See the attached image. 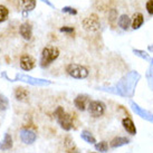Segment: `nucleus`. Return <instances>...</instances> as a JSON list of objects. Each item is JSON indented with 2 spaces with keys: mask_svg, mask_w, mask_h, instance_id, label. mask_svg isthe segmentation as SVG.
Here are the masks:
<instances>
[{
  "mask_svg": "<svg viewBox=\"0 0 153 153\" xmlns=\"http://www.w3.org/2000/svg\"><path fill=\"white\" fill-rule=\"evenodd\" d=\"M59 51L55 46H47L42 51V58H40V66L43 68L48 67L55 59L58 58Z\"/></svg>",
  "mask_w": 153,
  "mask_h": 153,
  "instance_id": "obj_1",
  "label": "nucleus"
},
{
  "mask_svg": "<svg viewBox=\"0 0 153 153\" xmlns=\"http://www.w3.org/2000/svg\"><path fill=\"white\" fill-rule=\"evenodd\" d=\"M66 72L69 76L73 78H77V79H84L88 76V69L79 64H69L66 67Z\"/></svg>",
  "mask_w": 153,
  "mask_h": 153,
  "instance_id": "obj_2",
  "label": "nucleus"
},
{
  "mask_svg": "<svg viewBox=\"0 0 153 153\" xmlns=\"http://www.w3.org/2000/svg\"><path fill=\"white\" fill-rule=\"evenodd\" d=\"M82 25H83V28L88 31V33H96L101 29V22L98 20L97 15H91L89 17H86L83 19L82 22Z\"/></svg>",
  "mask_w": 153,
  "mask_h": 153,
  "instance_id": "obj_3",
  "label": "nucleus"
},
{
  "mask_svg": "<svg viewBox=\"0 0 153 153\" xmlns=\"http://www.w3.org/2000/svg\"><path fill=\"white\" fill-rule=\"evenodd\" d=\"M105 104L101 101H91L88 105V112L91 116L93 117H100L105 112Z\"/></svg>",
  "mask_w": 153,
  "mask_h": 153,
  "instance_id": "obj_4",
  "label": "nucleus"
},
{
  "mask_svg": "<svg viewBox=\"0 0 153 153\" xmlns=\"http://www.w3.org/2000/svg\"><path fill=\"white\" fill-rule=\"evenodd\" d=\"M57 122L60 125V128L65 130V131H71L73 128V117L71 114L68 113H64L63 115H60L59 117H57Z\"/></svg>",
  "mask_w": 153,
  "mask_h": 153,
  "instance_id": "obj_5",
  "label": "nucleus"
},
{
  "mask_svg": "<svg viewBox=\"0 0 153 153\" xmlns=\"http://www.w3.org/2000/svg\"><path fill=\"white\" fill-rule=\"evenodd\" d=\"M20 139L25 144H33L37 139V134L34 131H31L30 128H22L20 130Z\"/></svg>",
  "mask_w": 153,
  "mask_h": 153,
  "instance_id": "obj_6",
  "label": "nucleus"
},
{
  "mask_svg": "<svg viewBox=\"0 0 153 153\" xmlns=\"http://www.w3.org/2000/svg\"><path fill=\"white\" fill-rule=\"evenodd\" d=\"M89 103H91L89 96L84 95V94L77 95L76 98L74 100V105H75V107H77V110L79 111H85L86 108H88Z\"/></svg>",
  "mask_w": 153,
  "mask_h": 153,
  "instance_id": "obj_7",
  "label": "nucleus"
},
{
  "mask_svg": "<svg viewBox=\"0 0 153 153\" xmlns=\"http://www.w3.org/2000/svg\"><path fill=\"white\" fill-rule=\"evenodd\" d=\"M36 66L35 59L29 55H22L20 57V67L24 71H31Z\"/></svg>",
  "mask_w": 153,
  "mask_h": 153,
  "instance_id": "obj_8",
  "label": "nucleus"
},
{
  "mask_svg": "<svg viewBox=\"0 0 153 153\" xmlns=\"http://www.w3.org/2000/svg\"><path fill=\"white\" fill-rule=\"evenodd\" d=\"M19 34L22 35V37L24 39L29 40L31 38V36H33V28H31L30 24L24 22L22 25H20V27H19Z\"/></svg>",
  "mask_w": 153,
  "mask_h": 153,
  "instance_id": "obj_9",
  "label": "nucleus"
},
{
  "mask_svg": "<svg viewBox=\"0 0 153 153\" xmlns=\"http://www.w3.org/2000/svg\"><path fill=\"white\" fill-rule=\"evenodd\" d=\"M131 106L132 108H133V111L135 112L136 114H139L141 116V117H143V119L148 120V121H150V122H153V115L150 114L149 112H146V111H143L142 108H141L137 104H135V103H131Z\"/></svg>",
  "mask_w": 153,
  "mask_h": 153,
  "instance_id": "obj_10",
  "label": "nucleus"
},
{
  "mask_svg": "<svg viewBox=\"0 0 153 153\" xmlns=\"http://www.w3.org/2000/svg\"><path fill=\"white\" fill-rule=\"evenodd\" d=\"M122 125H123V128L126 130V132H128L131 135H135L136 134L135 125H134L133 121H132L130 117H125V119L122 120Z\"/></svg>",
  "mask_w": 153,
  "mask_h": 153,
  "instance_id": "obj_11",
  "label": "nucleus"
},
{
  "mask_svg": "<svg viewBox=\"0 0 153 153\" xmlns=\"http://www.w3.org/2000/svg\"><path fill=\"white\" fill-rule=\"evenodd\" d=\"M143 22H144V17H143V15L141 13H135L133 15V17H132V28L133 29H139L141 26L143 25Z\"/></svg>",
  "mask_w": 153,
  "mask_h": 153,
  "instance_id": "obj_12",
  "label": "nucleus"
},
{
  "mask_svg": "<svg viewBox=\"0 0 153 153\" xmlns=\"http://www.w3.org/2000/svg\"><path fill=\"white\" fill-rule=\"evenodd\" d=\"M13 148V137L9 133H6L4 136V140L0 143V150L1 151H8Z\"/></svg>",
  "mask_w": 153,
  "mask_h": 153,
  "instance_id": "obj_13",
  "label": "nucleus"
},
{
  "mask_svg": "<svg viewBox=\"0 0 153 153\" xmlns=\"http://www.w3.org/2000/svg\"><path fill=\"white\" fill-rule=\"evenodd\" d=\"M19 6L24 11H31L36 7V0H19Z\"/></svg>",
  "mask_w": 153,
  "mask_h": 153,
  "instance_id": "obj_14",
  "label": "nucleus"
},
{
  "mask_svg": "<svg viewBox=\"0 0 153 153\" xmlns=\"http://www.w3.org/2000/svg\"><path fill=\"white\" fill-rule=\"evenodd\" d=\"M128 137H124V136H117V137H115L112 140L111 142V146L112 148H120V146H123L125 144H128Z\"/></svg>",
  "mask_w": 153,
  "mask_h": 153,
  "instance_id": "obj_15",
  "label": "nucleus"
},
{
  "mask_svg": "<svg viewBox=\"0 0 153 153\" xmlns=\"http://www.w3.org/2000/svg\"><path fill=\"white\" fill-rule=\"evenodd\" d=\"M28 91L25 88H22V87H17L16 91H15V96L17 98L18 101H22V102H25L27 101V98H28Z\"/></svg>",
  "mask_w": 153,
  "mask_h": 153,
  "instance_id": "obj_16",
  "label": "nucleus"
},
{
  "mask_svg": "<svg viewBox=\"0 0 153 153\" xmlns=\"http://www.w3.org/2000/svg\"><path fill=\"white\" fill-rule=\"evenodd\" d=\"M131 18L128 17V15H122L121 17L119 18V26L122 28L123 30H128L131 26Z\"/></svg>",
  "mask_w": 153,
  "mask_h": 153,
  "instance_id": "obj_17",
  "label": "nucleus"
},
{
  "mask_svg": "<svg viewBox=\"0 0 153 153\" xmlns=\"http://www.w3.org/2000/svg\"><path fill=\"white\" fill-rule=\"evenodd\" d=\"M81 137L85 141V142L89 143V144H95V143H96L95 137H94L93 134H92L91 132H88V131H83V132H82Z\"/></svg>",
  "mask_w": 153,
  "mask_h": 153,
  "instance_id": "obj_18",
  "label": "nucleus"
},
{
  "mask_svg": "<svg viewBox=\"0 0 153 153\" xmlns=\"http://www.w3.org/2000/svg\"><path fill=\"white\" fill-rule=\"evenodd\" d=\"M65 143H66V148H67L68 153H79L78 150L76 149L75 144H74V142H73L71 139H66V140H65Z\"/></svg>",
  "mask_w": 153,
  "mask_h": 153,
  "instance_id": "obj_19",
  "label": "nucleus"
},
{
  "mask_svg": "<svg viewBox=\"0 0 153 153\" xmlns=\"http://www.w3.org/2000/svg\"><path fill=\"white\" fill-rule=\"evenodd\" d=\"M8 15H9L8 8L0 4V22H6V20H7V18H8Z\"/></svg>",
  "mask_w": 153,
  "mask_h": 153,
  "instance_id": "obj_20",
  "label": "nucleus"
},
{
  "mask_svg": "<svg viewBox=\"0 0 153 153\" xmlns=\"http://www.w3.org/2000/svg\"><path fill=\"white\" fill-rule=\"evenodd\" d=\"M95 149L100 151V152H106L107 150H108V144L105 141H102V142L95 143Z\"/></svg>",
  "mask_w": 153,
  "mask_h": 153,
  "instance_id": "obj_21",
  "label": "nucleus"
},
{
  "mask_svg": "<svg viewBox=\"0 0 153 153\" xmlns=\"http://www.w3.org/2000/svg\"><path fill=\"white\" fill-rule=\"evenodd\" d=\"M8 98L6 97L4 95H0V111H6L8 108Z\"/></svg>",
  "mask_w": 153,
  "mask_h": 153,
  "instance_id": "obj_22",
  "label": "nucleus"
},
{
  "mask_svg": "<svg viewBox=\"0 0 153 153\" xmlns=\"http://www.w3.org/2000/svg\"><path fill=\"white\" fill-rule=\"evenodd\" d=\"M145 8H146V11L149 13V15L152 16L153 15V0H148V2L145 4Z\"/></svg>",
  "mask_w": 153,
  "mask_h": 153,
  "instance_id": "obj_23",
  "label": "nucleus"
},
{
  "mask_svg": "<svg viewBox=\"0 0 153 153\" xmlns=\"http://www.w3.org/2000/svg\"><path fill=\"white\" fill-rule=\"evenodd\" d=\"M134 54L137 56H140V57H142V58H144V59L146 60H150V57L149 55L146 54V53H144V51H134Z\"/></svg>",
  "mask_w": 153,
  "mask_h": 153,
  "instance_id": "obj_24",
  "label": "nucleus"
},
{
  "mask_svg": "<svg viewBox=\"0 0 153 153\" xmlns=\"http://www.w3.org/2000/svg\"><path fill=\"white\" fill-rule=\"evenodd\" d=\"M65 113V111H64V108L62 106H58L57 108L55 110V113H54V115H55V117L57 119V117H59L60 115H63Z\"/></svg>",
  "mask_w": 153,
  "mask_h": 153,
  "instance_id": "obj_25",
  "label": "nucleus"
},
{
  "mask_svg": "<svg viewBox=\"0 0 153 153\" xmlns=\"http://www.w3.org/2000/svg\"><path fill=\"white\" fill-rule=\"evenodd\" d=\"M63 11H64V13H71V15H76V13H77L76 10H75V9H73V8H71V7H65V8H63Z\"/></svg>",
  "mask_w": 153,
  "mask_h": 153,
  "instance_id": "obj_26",
  "label": "nucleus"
},
{
  "mask_svg": "<svg viewBox=\"0 0 153 153\" xmlns=\"http://www.w3.org/2000/svg\"><path fill=\"white\" fill-rule=\"evenodd\" d=\"M60 31L62 33H74V28L73 27H62L60 28Z\"/></svg>",
  "mask_w": 153,
  "mask_h": 153,
  "instance_id": "obj_27",
  "label": "nucleus"
},
{
  "mask_svg": "<svg viewBox=\"0 0 153 153\" xmlns=\"http://www.w3.org/2000/svg\"><path fill=\"white\" fill-rule=\"evenodd\" d=\"M152 63H153V60H152Z\"/></svg>",
  "mask_w": 153,
  "mask_h": 153,
  "instance_id": "obj_28",
  "label": "nucleus"
}]
</instances>
